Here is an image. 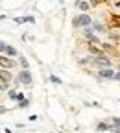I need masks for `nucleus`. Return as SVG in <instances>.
I'll return each mask as SVG.
<instances>
[{"instance_id":"1","label":"nucleus","mask_w":120,"mask_h":133,"mask_svg":"<svg viewBox=\"0 0 120 133\" xmlns=\"http://www.w3.org/2000/svg\"><path fill=\"white\" fill-rule=\"evenodd\" d=\"M19 83H24V85H30V83H31V74H30L28 70H22V72L19 74Z\"/></svg>"},{"instance_id":"2","label":"nucleus","mask_w":120,"mask_h":133,"mask_svg":"<svg viewBox=\"0 0 120 133\" xmlns=\"http://www.w3.org/2000/svg\"><path fill=\"white\" fill-rule=\"evenodd\" d=\"M98 78H105V79H115V72L111 69H104L98 72Z\"/></svg>"},{"instance_id":"3","label":"nucleus","mask_w":120,"mask_h":133,"mask_svg":"<svg viewBox=\"0 0 120 133\" xmlns=\"http://www.w3.org/2000/svg\"><path fill=\"white\" fill-rule=\"evenodd\" d=\"M78 24L79 26H83V28H89L91 26V19H89V15H81V17H78Z\"/></svg>"},{"instance_id":"4","label":"nucleus","mask_w":120,"mask_h":133,"mask_svg":"<svg viewBox=\"0 0 120 133\" xmlns=\"http://www.w3.org/2000/svg\"><path fill=\"white\" fill-rule=\"evenodd\" d=\"M94 63H96L98 66H109V65H111V61H109L107 57H104V56H98V57H94Z\"/></svg>"},{"instance_id":"5","label":"nucleus","mask_w":120,"mask_h":133,"mask_svg":"<svg viewBox=\"0 0 120 133\" xmlns=\"http://www.w3.org/2000/svg\"><path fill=\"white\" fill-rule=\"evenodd\" d=\"M107 129H111V126H107L105 122H98V126H96V131L104 133V131H107Z\"/></svg>"},{"instance_id":"6","label":"nucleus","mask_w":120,"mask_h":133,"mask_svg":"<svg viewBox=\"0 0 120 133\" xmlns=\"http://www.w3.org/2000/svg\"><path fill=\"white\" fill-rule=\"evenodd\" d=\"M2 66H4V69H11V66H13V61H8V57L2 56Z\"/></svg>"},{"instance_id":"7","label":"nucleus","mask_w":120,"mask_h":133,"mask_svg":"<svg viewBox=\"0 0 120 133\" xmlns=\"http://www.w3.org/2000/svg\"><path fill=\"white\" fill-rule=\"evenodd\" d=\"M4 56H17V50H15L13 46H8L6 52H4Z\"/></svg>"},{"instance_id":"8","label":"nucleus","mask_w":120,"mask_h":133,"mask_svg":"<svg viewBox=\"0 0 120 133\" xmlns=\"http://www.w3.org/2000/svg\"><path fill=\"white\" fill-rule=\"evenodd\" d=\"M50 81H52V83H56V85H59V83H63V81H61V79H59L57 76H54V74L50 76Z\"/></svg>"},{"instance_id":"9","label":"nucleus","mask_w":120,"mask_h":133,"mask_svg":"<svg viewBox=\"0 0 120 133\" xmlns=\"http://www.w3.org/2000/svg\"><path fill=\"white\" fill-rule=\"evenodd\" d=\"M17 94H19V92H17V91H15V89H11V91H9V92H8V96H9V98H11V100H15V98H17Z\"/></svg>"},{"instance_id":"10","label":"nucleus","mask_w":120,"mask_h":133,"mask_svg":"<svg viewBox=\"0 0 120 133\" xmlns=\"http://www.w3.org/2000/svg\"><path fill=\"white\" fill-rule=\"evenodd\" d=\"M79 9H81V11H87V9H89V4H87V2H79Z\"/></svg>"},{"instance_id":"11","label":"nucleus","mask_w":120,"mask_h":133,"mask_svg":"<svg viewBox=\"0 0 120 133\" xmlns=\"http://www.w3.org/2000/svg\"><path fill=\"white\" fill-rule=\"evenodd\" d=\"M21 65L24 66V70H28V59L26 57H21Z\"/></svg>"},{"instance_id":"12","label":"nucleus","mask_w":120,"mask_h":133,"mask_svg":"<svg viewBox=\"0 0 120 133\" xmlns=\"http://www.w3.org/2000/svg\"><path fill=\"white\" fill-rule=\"evenodd\" d=\"M111 6H115V9H120V0H111Z\"/></svg>"},{"instance_id":"13","label":"nucleus","mask_w":120,"mask_h":133,"mask_svg":"<svg viewBox=\"0 0 120 133\" xmlns=\"http://www.w3.org/2000/svg\"><path fill=\"white\" fill-rule=\"evenodd\" d=\"M15 100H19V102H24L26 98H24V94H22V92H19V94H17V98H15Z\"/></svg>"},{"instance_id":"14","label":"nucleus","mask_w":120,"mask_h":133,"mask_svg":"<svg viewBox=\"0 0 120 133\" xmlns=\"http://www.w3.org/2000/svg\"><path fill=\"white\" fill-rule=\"evenodd\" d=\"M94 30H96V31H104V26L96 22V24H94Z\"/></svg>"},{"instance_id":"15","label":"nucleus","mask_w":120,"mask_h":133,"mask_svg":"<svg viewBox=\"0 0 120 133\" xmlns=\"http://www.w3.org/2000/svg\"><path fill=\"white\" fill-rule=\"evenodd\" d=\"M19 105H21V107H28V105H30V102H28V100H24V102H21Z\"/></svg>"},{"instance_id":"16","label":"nucleus","mask_w":120,"mask_h":133,"mask_svg":"<svg viewBox=\"0 0 120 133\" xmlns=\"http://www.w3.org/2000/svg\"><path fill=\"white\" fill-rule=\"evenodd\" d=\"M115 79H118V81H120V74H115Z\"/></svg>"},{"instance_id":"17","label":"nucleus","mask_w":120,"mask_h":133,"mask_svg":"<svg viewBox=\"0 0 120 133\" xmlns=\"http://www.w3.org/2000/svg\"><path fill=\"white\" fill-rule=\"evenodd\" d=\"M118 69H120V66H118Z\"/></svg>"}]
</instances>
